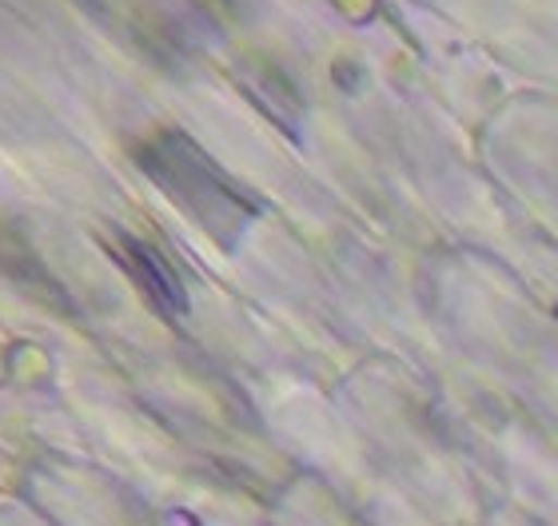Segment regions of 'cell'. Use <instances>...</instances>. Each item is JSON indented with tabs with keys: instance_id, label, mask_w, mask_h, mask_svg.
<instances>
[{
	"instance_id": "6da1fadb",
	"label": "cell",
	"mask_w": 558,
	"mask_h": 526,
	"mask_svg": "<svg viewBox=\"0 0 558 526\" xmlns=\"http://www.w3.org/2000/svg\"><path fill=\"white\" fill-rule=\"evenodd\" d=\"M148 168L156 180H160L168 192H172L184 208H192L204 223H211V211L208 204H216L220 208V216L228 208H235L240 199L228 192V187L220 184V175L211 172L204 160H196V152H192V144L175 140V136H168V140L151 144V156H148Z\"/></svg>"
}]
</instances>
